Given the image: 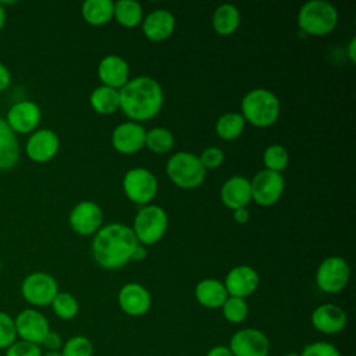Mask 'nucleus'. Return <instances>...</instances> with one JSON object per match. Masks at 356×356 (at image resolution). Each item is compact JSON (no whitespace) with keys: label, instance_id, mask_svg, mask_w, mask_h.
Wrapping results in <instances>:
<instances>
[{"label":"nucleus","instance_id":"nucleus-1","mask_svg":"<svg viewBox=\"0 0 356 356\" xmlns=\"http://www.w3.org/2000/svg\"><path fill=\"white\" fill-rule=\"evenodd\" d=\"M138 243L131 227L113 222L95 234L92 253L100 267L117 270L132 260V253Z\"/></svg>","mask_w":356,"mask_h":356},{"label":"nucleus","instance_id":"nucleus-2","mask_svg":"<svg viewBox=\"0 0 356 356\" xmlns=\"http://www.w3.org/2000/svg\"><path fill=\"white\" fill-rule=\"evenodd\" d=\"M118 92L120 108L132 121H147L157 115L163 107V89L150 76L129 79Z\"/></svg>","mask_w":356,"mask_h":356},{"label":"nucleus","instance_id":"nucleus-3","mask_svg":"<svg viewBox=\"0 0 356 356\" xmlns=\"http://www.w3.org/2000/svg\"><path fill=\"white\" fill-rule=\"evenodd\" d=\"M241 110L245 121L254 127L266 128L278 120L281 106L273 92L267 89H253L243 96Z\"/></svg>","mask_w":356,"mask_h":356},{"label":"nucleus","instance_id":"nucleus-4","mask_svg":"<svg viewBox=\"0 0 356 356\" xmlns=\"http://www.w3.org/2000/svg\"><path fill=\"white\" fill-rule=\"evenodd\" d=\"M338 24L337 8L324 0H312L303 4L298 14L299 28L312 36H324Z\"/></svg>","mask_w":356,"mask_h":356},{"label":"nucleus","instance_id":"nucleus-5","mask_svg":"<svg viewBox=\"0 0 356 356\" xmlns=\"http://www.w3.org/2000/svg\"><path fill=\"white\" fill-rule=\"evenodd\" d=\"M170 179L182 189H195L200 186L206 178V168L199 156L189 152H178L172 154L165 167Z\"/></svg>","mask_w":356,"mask_h":356},{"label":"nucleus","instance_id":"nucleus-6","mask_svg":"<svg viewBox=\"0 0 356 356\" xmlns=\"http://www.w3.org/2000/svg\"><path fill=\"white\" fill-rule=\"evenodd\" d=\"M168 217L164 209L157 204L143 206L135 216L132 231L143 246L157 243L165 234Z\"/></svg>","mask_w":356,"mask_h":356},{"label":"nucleus","instance_id":"nucleus-7","mask_svg":"<svg viewBox=\"0 0 356 356\" xmlns=\"http://www.w3.org/2000/svg\"><path fill=\"white\" fill-rule=\"evenodd\" d=\"M56 278L47 273L36 271L26 275L21 284V295L32 306L43 307L53 302L58 293Z\"/></svg>","mask_w":356,"mask_h":356},{"label":"nucleus","instance_id":"nucleus-8","mask_svg":"<svg viewBox=\"0 0 356 356\" xmlns=\"http://www.w3.org/2000/svg\"><path fill=\"white\" fill-rule=\"evenodd\" d=\"M122 188L129 200L146 206L156 197L159 184L149 170L136 167L127 171L124 175Z\"/></svg>","mask_w":356,"mask_h":356},{"label":"nucleus","instance_id":"nucleus-9","mask_svg":"<svg viewBox=\"0 0 356 356\" xmlns=\"http://www.w3.org/2000/svg\"><path fill=\"white\" fill-rule=\"evenodd\" d=\"M349 264L338 256H331L323 260L316 273V284L325 293L341 292L349 281Z\"/></svg>","mask_w":356,"mask_h":356},{"label":"nucleus","instance_id":"nucleus-10","mask_svg":"<svg viewBox=\"0 0 356 356\" xmlns=\"http://www.w3.org/2000/svg\"><path fill=\"white\" fill-rule=\"evenodd\" d=\"M252 200L260 206L275 204L285 189V179L281 172L261 170L250 181Z\"/></svg>","mask_w":356,"mask_h":356},{"label":"nucleus","instance_id":"nucleus-11","mask_svg":"<svg viewBox=\"0 0 356 356\" xmlns=\"http://www.w3.org/2000/svg\"><path fill=\"white\" fill-rule=\"evenodd\" d=\"M17 337L22 341L42 345L50 331V324L43 313L36 309H24L14 318Z\"/></svg>","mask_w":356,"mask_h":356},{"label":"nucleus","instance_id":"nucleus-12","mask_svg":"<svg viewBox=\"0 0 356 356\" xmlns=\"http://www.w3.org/2000/svg\"><path fill=\"white\" fill-rule=\"evenodd\" d=\"M228 349L234 356H267L270 341L257 328H242L231 337Z\"/></svg>","mask_w":356,"mask_h":356},{"label":"nucleus","instance_id":"nucleus-13","mask_svg":"<svg viewBox=\"0 0 356 356\" xmlns=\"http://www.w3.org/2000/svg\"><path fill=\"white\" fill-rule=\"evenodd\" d=\"M42 118L40 107L31 100H21L14 103L4 118L11 131L17 134L35 132Z\"/></svg>","mask_w":356,"mask_h":356},{"label":"nucleus","instance_id":"nucleus-14","mask_svg":"<svg viewBox=\"0 0 356 356\" xmlns=\"http://www.w3.org/2000/svg\"><path fill=\"white\" fill-rule=\"evenodd\" d=\"M103 222V211L99 204L90 200H82L75 204L70 213V225L79 235L96 234Z\"/></svg>","mask_w":356,"mask_h":356},{"label":"nucleus","instance_id":"nucleus-15","mask_svg":"<svg viewBox=\"0 0 356 356\" xmlns=\"http://www.w3.org/2000/svg\"><path fill=\"white\" fill-rule=\"evenodd\" d=\"M117 300L121 310L132 317L146 314L152 306V296L149 291L138 282L125 284L120 289Z\"/></svg>","mask_w":356,"mask_h":356},{"label":"nucleus","instance_id":"nucleus-16","mask_svg":"<svg viewBox=\"0 0 356 356\" xmlns=\"http://www.w3.org/2000/svg\"><path fill=\"white\" fill-rule=\"evenodd\" d=\"M60 149V139L57 134L51 129H38L35 131L26 145L25 150L28 157L35 163L50 161Z\"/></svg>","mask_w":356,"mask_h":356},{"label":"nucleus","instance_id":"nucleus-17","mask_svg":"<svg viewBox=\"0 0 356 356\" xmlns=\"http://www.w3.org/2000/svg\"><path fill=\"white\" fill-rule=\"evenodd\" d=\"M228 296L235 298H248L250 296L259 286V274L250 266H236L225 277L222 282Z\"/></svg>","mask_w":356,"mask_h":356},{"label":"nucleus","instance_id":"nucleus-18","mask_svg":"<svg viewBox=\"0 0 356 356\" xmlns=\"http://www.w3.org/2000/svg\"><path fill=\"white\" fill-rule=\"evenodd\" d=\"M348 323L345 310L334 303H324L317 306L312 313L313 327L325 335H334L341 332Z\"/></svg>","mask_w":356,"mask_h":356},{"label":"nucleus","instance_id":"nucleus-19","mask_svg":"<svg viewBox=\"0 0 356 356\" xmlns=\"http://www.w3.org/2000/svg\"><path fill=\"white\" fill-rule=\"evenodd\" d=\"M146 131L138 122L120 124L111 135V143L114 149L122 154H132L139 152L145 146Z\"/></svg>","mask_w":356,"mask_h":356},{"label":"nucleus","instance_id":"nucleus-20","mask_svg":"<svg viewBox=\"0 0 356 356\" xmlns=\"http://www.w3.org/2000/svg\"><path fill=\"white\" fill-rule=\"evenodd\" d=\"M97 75L104 86L120 90L129 81V67L122 57L108 54L99 63Z\"/></svg>","mask_w":356,"mask_h":356},{"label":"nucleus","instance_id":"nucleus-21","mask_svg":"<svg viewBox=\"0 0 356 356\" xmlns=\"http://www.w3.org/2000/svg\"><path fill=\"white\" fill-rule=\"evenodd\" d=\"M142 29L145 36L152 42L165 40L175 29V17L168 10H154L142 21Z\"/></svg>","mask_w":356,"mask_h":356},{"label":"nucleus","instance_id":"nucleus-22","mask_svg":"<svg viewBox=\"0 0 356 356\" xmlns=\"http://www.w3.org/2000/svg\"><path fill=\"white\" fill-rule=\"evenodd\" d=\"M220 197L221 202L232 211L246 207L252 200L250 181L242 175L228 178L220 191Z\"/></svg>","mask_w":356,"mask_h":356},{"label":"nucleus","instance_id":"nucleus-23","mask_svg":"<svg viewBox=\"0 0 356 356\" xmlns=\"http://www.w3.org/2000/svg\"><path fill=\"white\" fill-rule=\"evenodd\" d=\"M195 298L199 305L207 309H218L227 300L228 293L224 284L214 278H206L197 282Z\"/></svg>","mask_w":356,"mask_h":356},{"label":"nucleus","instance_id":"nucleus-24","mask_svg":"<svg viewBox=\"0 0 356 356\" xmlns=\"http://www.w3.org/2000/svg\"><path fill=\"white\" fill-rule=\"evenodd\" d=\"M19 160V142L17 135L0 117V171L15 167Z\"/></svg>","mask_w":356,"mask_h":356},{"label":"nucleus","instance_id":"nucleus-25","mask_svg":"<svg viewBox=\"0 0 356 356\" xmlns=\"http://www.w3.org/2000/svg\"><path fill=\"white\" fill-rule=\"evenodd\" d=\"M241 22L239 10L234 4H221L216 8L213 14V28L221 36H228L234 33Z\"/></svg>","mask_w":356,"mask_h":356},{"label":"nucleus","instance_id":"nucleus-26","mask_svg":"<svg viewBox=\"0 0 356 356\" xmlns=\"http://www.w3.org/2000/svg\"><path fill=\"white\" fill-rule=\"evenodd\" d=\"M82 17L89 25H104L114 17V3L111 0H86L82 4Z\"/></svg>","mask_w":356,"mask_h":356},{"label":"nucleus","instance_id":"nucleus-27","mask_svg":"<svg viewBox=\"0 0 356 356\" xmlns=\"http://www.w3.org/2000/svg\"><path fill=\"white\" fill-rule=\"evenodd\" d=\"M89 103L92 108L102 115L113 114L120 108V92L102 85L90 93Z\"/></svg>","mask_w":356,"mask_h":356},{"label":"nucleus","instance_id":"nucleus-28","mask_svg":"<svg viewBox=\"0 0 356 356\" xmlns=\"http://www.w3.org/2000/svg\"><path fill=\"white\" fill-rule=\"evenodd\" d=\"M114 18L125 28H134L142 24L143 11L138 1L118 0L114 3Z\"/></svg>","mask_w":356,"mask_h":356},{"label":"nucleus","instance_id":"nucleus-29","mask_svg":"<svg viewBox=\"0 0 356 356\" xmlns=\"http://www.w3.org/2000/svg\"><path fill=\"white\" fill-rule=\"evenodd\" d=\"M245 118L239 113H225L216 122V132L224 140H234L245 129Z\"/></svg>","mask_w":356,"mask_h":356},{"label":"nucleus","instance_id":"nucleus-30","mask_svg":"<svg viewBox=\"0 0 356 356\" xmlns=\"http://www.w3.org/2000/svg\"><path fill=\"white\" fill-rule=\"evenodd\" d=\"M145 146L154 153H167L174 147V135L167 128H153L146 132Z\"/></svg>","mask_w":356,"mask_h":356},{"label":"nucleus","instance_id":"nucleus-31","mask_svg":"<svg viewBox=\"0 0 356 356\" xmlns=\"http://www.w3.org/2000/svg\"><path fill=\"white\" fill-rule=\"evenodd\" d=\"M50 305L54 314L61 320H72L79 312L76 298L68 292H58Z\"/></svg>","mask_w":356,"mask_h":356},{"label":"nucleus","instance_id":"nucleus-32","mask_svg":"<svg viewBox=\"0 0 356 356\" xmlns=\"http://www.w3.org/2000/svg\"><path fill=\"white\" fill-rule=\"evenodd\" d=\"M221 310L224 318L232 324H239L245 321L249 314V306L246 300L235 296H228L227 300L222 303Z\"/></svg>","mask_w":356,"mask_h":356},{"label":"nucleus","instance_id":"nucleus-33","mask_svg":"<svg viewBox=\"0 0 356 356\" xmlns=\"http://www.w3.org/2000/svg\"><path fill=\"white\" fill-rule=\"evenodd\" d=\"M263 163L266 165V170L281 172L286 168L289 163V153L281 145H271L264 150Z\"/></svg>","mask_w":356,"mask_h":356},{"label":"nucleus","instance_id":"nucleus-34","mask_svg":"<svg viewBox=\"0 0 356 356\" xmlns=\"http://www.w3.org/2000/svg\"><path fill=\"white\" fill-rule=\"evenodd\" d=\"M61 356H93V345L85 335L68 338L61 348Z\"/></svg>","mask_w":356,"mask_h":356},{"label":"nucleus","instance_id":"nucleus-35","mask_svg":"<svg viewBox=\"0 0 356 356\" xmlns=\"http://www.w3.org/2000/svg\"><path fill=\"white\" fill-rule=\"evenodd\" d=\"M17 341V331L14 318L0 310V349H7Z\"/></svg>","mask_w":356,"mask_h":356},{"label":"nucleus","instance_id":"nucleus-36","mask_svg":"<svg viewBox=\"0 0 356 356\" xmlns=\"http://www.w3.org/2000/svg\"><path fill=\"white\" fill-rule=\"evenodd\" d=\"M299 355L300 356H341V353L335 345H332L330 342H324V341L307 343Z\"/></svg>","mask_w":356,"mask_h":356},{"label":"nucleus","instance_id":"nucleus-37","mask_svg":"<svg viewBox=\"0 0 356 356\" xmlns=\"http://www.w3.org/2000/svg\"><path fill=\"white\" fill-rule=\"evenodd\" d=\"M42 348L39 345L17 339L6 349L4 356H42Z\"/></svg>","mask_w":356,"mask_h":356},{"label":"nucleus","instance_id":"nucleus-38","mask_svg":"<svg viewBox=\"0 0 356 356\" xmlns=\"http://www.w3.org/2000/svg\"><path fill=\"white\" fill-rule=\"evenodd\" d=\"M200 163L203 164V167L207 170H214V168H218L222 161H224V152L222 149L220 147H216V146H211V147H207L203 150V153L200 154L199 157Z\"/></svg>","mask_w":356,"mask_h":356},{"label":"nucleus","instance_id":"nucleus-39","mask_svg":"<svg viewBox=\"0 0 356 356\" xmlns=\"http://www.w3.org/2000/svg\"><path fill=\"white\" fill-rule=\"evenodd\" d=\"M63 338L58 332L54 331H49V334L46 335L44 341L42 342V345L46 348V350H61L63 348Z\"/></svg>","mask_w":356,"mask_h":356},{"label":"nucleus","instance_id":"nucleus-40","mask_svg":"<svg viewBox=\"0 0 356 356\" xmlns=\"http://www.w3.org/2000/svg\"><path fill=\"white\" fill-rule=\"evenodd\" d=\"M11 83V74L8 68L0 63V92H4Z\"/></svg>","mask_w":356,"mask_h":356},{"label":"nucleus","instance_id":"nucleus-41","mask_svg":"<svg viewBox=\"0 0 356 356\" xmlns=\"http://www.w3.org/2000/svg\"><path fill=\"white\" fill-rule=\"evenodd\" d=\"M206 356H234V355L231 353V350L228 349V346L217 345V346H213L211 349H209V352L206 353Z\"/></svg>","mask_w":356,"mask_h":356},{"label":"nucleus","instance_id":"nucleus-42","mask_svg":"<svg viewBox=\"0 0 356 356\" xmlns=\"http://www.w3.org/2000/svg\"><path fill=\"white\" fill-rule=\"evenodd\" d=\"M249 211L246 210V207H242V209H236L234 210V220L238 222V224H245L249 221Z\"/></svg>","mask_w":356,"mask_h":356},{"label":"nucleus","instance_id":"nucleus-43","mask_svg":"<svg viewBox=\"0 0 356 356\" xmlns=\"http://www.w3.org/2000/svg\"><path fill=\"white\" fill-rule=\"evenodd\" d=\"M146 254H147V250H146V246L138 243L136 248L134 249V253H132V260H136V261H140V260H145L146 259Z\"/></svg>","mask_w":356,"mask_h":356},{"label":"nucleus","instance_id":"nucleus-44","mask_svg":"<svg viewBox=\"0 0 356 356\" xmlns=\"http://www.w3.org/2000/svg\"><path fill=\"white\" fill-rule=\"evenodd\" d=\"M356 38H352L349 44H348V54H349V58L352 63L356 61Z\"/></svg>","mask_w":356,"mask_h":356},{"label":"nucleus","instance_id":"nucleus-45","mask_svg":"<svg viewBox=\"0 0 356 356\" xmlns=\"http://www.w3.org/2000/svg\"><path fill=\"white\" fill-rule=\"evenodd\" d=\"M4 24H6V10H4L3 4L0 3V31L3 29Z\"/></svg>","mask_w":356,"mask_h":356},{"label":"nucleus","instance_id":"nucleus-46","mask_svg":"<svg viewBox=\"0 0 356 356\" xmlns=\"http://www.w3.org/2000/svg\"><path fill=\"white\" fill-rule=\"evenodd\" d=\"M42 356H61L60 350H46L44 353H42Z\"/></svg>","mask_w":356,"mask_h":356},{"label":"nucleus","instance_id":"nucleus-47","mask_svg":"<svg viewBox=\"0 0 356 356\" xmlns=\"http://www.w3.org/2000/svg\"><path fill=\"white\" fill-rule=\"evenodd\" d=\"M284 356H300V355L296 353V352H291V353H286V355H284Z\"/></svg>","mask_w":356,"mask_h":356},{"label":"nucleus","instance_id":"nucleus-48","mask_svg":"<svg viewBox=\"0 0 356 356\" xmlns=\"http://www.w3.org/2000/svg\"><path fill=\"white\" fill-rule=\"evenodd\" d=\"M0 273H1V260H0Z\"/></svg>","mask_w":356,"mask_h":356}]
</instances>
